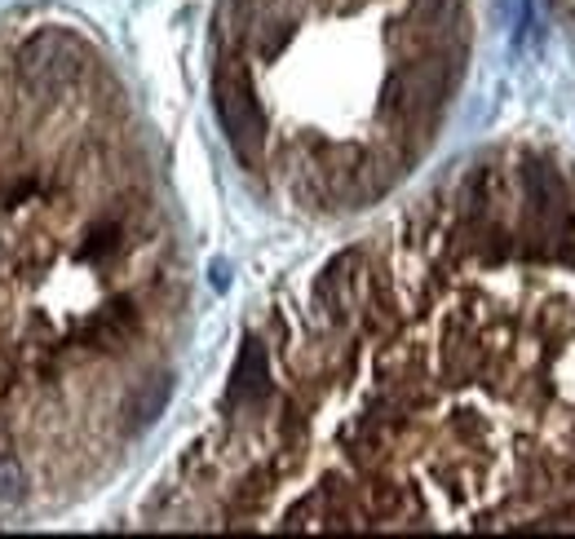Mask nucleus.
Masks as SVG:
<instances>
[{
    "instance_id": "obj_6",
    "label": "nucleus",
    "mask_w": 575,
    "mask_h": 539,
    "mask_svg": "<svg viewBox=\"0 0 575 539\" xmlns=\"http://www.w3.org/2000/svg\"><path fill=\"white\" fill-rule=\"evenodd\" d=\"M168 398H173V376H168V372L138 380V385L129 389V398H124V429H129V434L151 429V425L164 416Z\"/></svg>"
},
{
    "instance_id": "obj_2",
    "label": "nucleus",
    "mask_w": 575,
    "mask_h": 539,
    "mask_svg": "<svg viewBox=\"0 0 575 539\" xmlns=\"http://www.w3.org/2000/svg\"><path fill=\"white\" fill-rule=\"evenodd\" d=\"M213 106H217V120L226 128V142L230 151L239 155L243 168H258L262 155H266V111L252 93V80L243 72L239 58H222L217 72H213Z\"/></svg>"
},
{
    "instance_id": "obj_11",
    "label": "nucleus",
    "mask_w": 575,
    "mask_h": 539,
    "mask_svg": "<svg viewBox=\"0 0 575 539\" xmlns=\"http://www.w3.org/2000/svg\"><path fill=\"white\" fill-rule=\"evenodd\" d=\"M49 186L36 177V173H23V177H10L5 186H0V204L5 209H18V204H27L32 195H45Z\"/></svg>"
},
{
    "instance_id": "obj_12",
    "label": "nucleus",
    "mask_w": 575,
    "mask_h": 539,
    "mask_svg": "<svg viewBox=\"0 0 575 539\" xmlns=\"http://www.w3.org/2000/svg\"><path fill=\"white\" fill-rule=\"evenodd\" d=\"M457 438H461V442H478V438H487V434H483V421H478L474 412H461V416H457Z\"/></svg>"
},
{
    "instance_id": "obj_4",
    "label": "nucleus",
    "mask_w": 575,
    "mask_h": 539,
    "mask_svg": "<svg viewBox=\"0 0 575 539\" xmlns=\"http://www.w3.org/2000/svg\"><path fill=\"white\" fill-rule=\"evenodd\" d=\"M142 331V310L134 297H111L102 301L72 336V346L80 354H120L134 346V336Z\"/></svg>"
},
{
    "instance_id": "obj_9",
    "label": "nucleus",
    "mask_w": 575,
    "mask_h": 539,
    "mask_svg": "<svg viewBox=\"0 0 575 539\" xmlns=\"http://www.w3.org/2000/svg\"><path fill=\"white\" fill-rule=\"evenodd\" d=\"M23 500H27V474H23V464H18V455L0 451V513L23 509Z\"/></svg>"
},
{
    "instance_id": "obj_5",
    "label": "nucleus",
    "mask_w": 575,
    "mask_h": 539,
    "mask_svg": "<svg viewBox=\"0 0 575 539\" xmlns=\"http://www.w3.org/2000/svg\"><path fill=\"white\" fill-rule=\"evenodd\" d=\"M275 398V380H271V354L258 336H248L239 346V359H235V372H230V385H226V408L243 421H258Z\"/></svg>"
},
{
    "instance_id": "obj_10",
    "label": "nucleus",
    "mask_w": 575,
    "mask_h": 539,
    "mask_svg": "<svg viewBox=\"0 0 575 539\" xmlns=\"http://www.w3.org/2000/svg\"><path fill=\"white\" fill-rule=\"evenodd\" d=\"M324 517H328V491H324V482H318L310 496H301V500L284 513V526H288V530H301V526H324Z\"/></svg>"
},
{
    "instance_id": "obj_1",
    "label": "nucleus",
    "mask_w": 575,
    "mask_h": 539,
    "mask_svg": "<svg viewBox=\"0 0 575 539\" xmlns=\"http://www.w3.org/2000/svg\"><path fill=\"white\" fill-rule=\"evenodd\" d=\"M518 186H523V226L514 230V256L575 265V209L553 160L527 155L518 164Z\"/></svg>"
},
{
    "instance_id": "obj_7",
    "label": "nucleus",
    "mask_w": 575,
    "mask_h": 539,
    "mask_svg": "<svg viewBox=\"0 0 575 539\" xmlns=\"http://www.w3.org/2000/svg\"><path fill=\"white\" fill-rule=\"evenodd\" d=\"M292 36H297V18H292V14H279L275 5H271V10H258V18H252V27H248L252 53H258L262 62L279 58V53L292 45Z\"/></svg>"
},
{
    "instance_id": "obj_8",
    "label": "nucleus",
    "mask_w": 575,
    "mask_h": 539,
    "mask_svg": "<svg viewBox=\"0 0 575 539\" xmlns=\"http://www.w3.org/2000/svg\"><path fill=\"white\" fill-rule=\"evenodd\" d=\"M124 248H129V226H124L120 217H107V222H93L85 230V243H80V256L89 265H107L115 261Z\"/></svg>"
},
{
    "instance_id": "obj_13",
    "label": "nucleus",
    "mask_w": 575,
    "mask_h": 539,
    "mask_svg": "<svg viewBox=\"0 0 575 539\" xmlns=\"http://www.w3.org/2000/svg\"><path fill=\"white\" fill-rule=\"evenodd\" d=\"M213 284H217V288L230 284V270H226V265H213Z\"/></svg>"
},
{
    "instance_id": "obj_3",
    "label": "nucleus",
    "mask_w": 575,
    "mask_h": 539,
    "mask_svg": "<svg viewBox=\"0 0 575 539\" xmlns=\"http://www.w3.org/2000/svg\"><path fill=\"white\" fill-rule=\"evenodd\" d=\"M85 58H89V49L76 32L45 27V32H32L14 49V72L32 93H58L85 76V66H89Z\"/></svg>"
}]
</instances>
